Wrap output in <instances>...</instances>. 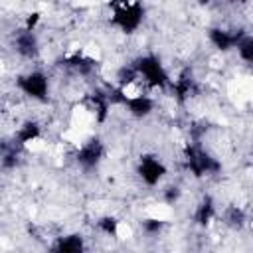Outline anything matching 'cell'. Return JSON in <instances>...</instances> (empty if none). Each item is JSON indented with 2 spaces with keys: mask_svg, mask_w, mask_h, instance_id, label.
Listing matches in <instances>:
<instances>
[{
  "mask_svg": "<svg viewBox=\"0 0 253 253\" xmlns=\"http://www.w3.org/2000/svg\"><path fill=\"white\" fill-rule=\"evenodd\" d=\"M134 69L152 87H164L168 83V75H166L162 63L154 55H142V57H138L136 63H134Z\"/></svg>",
  "mask_w": 253,
  "mask_h": 253,
  "instance_id": "6da1fadb",
  "label": "cell"
},
{
  "mask_svg": "<svg viewBox=\"0 0 253 253\" xmlns=\"http://www.w3.org/2000/svg\"><path fill=\"white\" fill-rule=\"evenodd\" d=\"M142 16H144V10L140 4L136 2H130V4H121L115 12H113V24L117 28H121L125 34H130L134 32L140 22H142Z\"/></svg>",
  "mask_w": 253,
  "mask_h": 253,
  "instance_id": "7a4b0ae2",
  "label": "cell"
},
{
  "mask_svg": "<svg viewBox=\"0 0 253 253\" xmlns=\"http://www.w3.org/2000/svg\"><path fill=\"white\" fill-rule=\"evenodd\" d=\"M186 162H188V168L194 172V176L213 174L221 168V164L215 158H211L206 150H202L200 146H188L186 148Z\"/></svg>",
  "mask_w": 253,
  "mask_h": 253,
  "instance_id": "3957f363",
  "label": "cell"
},
{
  "mask_svg": "<svg viewBox=\"0 0 253 253\" xmlns=\"http://www.w3.org/2000/svg\"><path fill=\"white\" fill-rule=\"evenodd\" d=\"M18 87L26 93V95H30L32 99H38V101H43L45 97H47V77L43 75V73H40V71H32V73H28V75H22L20 79H18Z\"/></svg>",
  "mask_w": 253,
  "mask_h": 253,
  "instance_id": "277c9868",
  "label": "cell"
},
{
  "mask_svg": "<svg viewBox=\"0 0 253 253\" xmlns=\"http://www.w3.org/2000/svg\"><path fill=\"white\" fill-rule=\"evenodd\" d=\"M138 174H140V178H142L146 184L154 186V184H158V182L162 180V176L166 174V168H164V164H162L156 156L144 154V156L140 158V162H138Z\"/></svg>",
  "mask_w": 253,
  "mask_h": 253,
  "instance_id": "5b68a950",
  "label": "cell"
},
{
  "mask_svg": "<svg viewBox=\"0 0 253 253\" xmlns=\"http://www.w3.org/2000/svg\"><path fill=\"white\" fill-rule=\"evenodd\" d=\"M103 152H105V148H103V144H101V140H89V142H85L83 146H81V150L77 152V162L83 166V168H93V166H97L99 164V160L103 158Z\"/></svg>",
  "mask_w": 253,
  "mask_h": 253,
  "instance_id": "8992f818",
  "label": "cell"
},
{
  "mask_svg": "<svg viewBox=\"0 0 253 253\" xmlns=\"http://www.w3.org/2000/svg\"><path fill=\"white\" fill-rule=\"evenodd\" d=\"M243 38V34H235V32H227V30H219V28H213L210 32V40L211 43L217 47V49H231V47H237L239 40Z\"/></svg>",
  "mask_w": 253,
  "mask_h": 253,
  "instance_id": "52a82bcc",
  "label": "cell"
},
{
  "mask_svg": "<svg viewBox=\"0 0 253 253\" xmlns=\"http://www.w3.org/2000/svg\"><path fill=\"white\" fill-rule=\"evenodd\" d=\"M121 103H125L128 107V111L134 115V117H146L150 111H152V101L144 95H132V97H126L121 93L119 97Z\"/></svg>",
  "mask_w": 253,
  "mask_h": 253,
  "instance_id": "ba28073f",
  "label": "cell"
},
{
  "mask_svg": "<svg viewBox=\"0 0 253 253\" xmlns=\"http://www.w3.org/2000/svg\"><path fill=\"white\" fill-rule=\"evenodd\" d=\"M16 51L24 57H34L38 53V40L34 36V32L30 30H22L16 36Z\"/></svg>",
  "mask_w": 253,
  "mask_h": 253,
  "instance_id": "9c48e42d",
  "label": "cell"
},
{
  "mask_svg": "<svg viewBox=\"0 0 253 253\" xmlns=\"http://www.w3.org/2000/svg\"><path fill=\"white\" fill-rule=\"evenodd\" d=\"M85 251V243H83V237L81 235H65V237H59L57 243L53 245L51 253H83Z\"/></svg>",
  "mask_w": 253,
  "mask_h": 253,
  "instance_id": "30bf717a",
  "label": "cell"
},
{
  "mask_svg": "<svg viewBox=\"0 0 253 253\" xmlns=\"http://www.w3.org/2000/svg\"><path fill=\"white\" fill-rule=\"evenodd\" d=\"M38 136H40V126H38L36 123H32V121L24 123V125L18 128V132H16V140H18V144H28V142L36 140Z\"/></svg>",
  "mask_w": 253,
  "mask_h": 253,
  "instance_id": "8fae6325",
  "label": "cell"
},
{
  "mask_svg": "<svg viewBox=\"0 0 253 253\" xmlns=\"http://www.w3.org/2000/svg\"><path fill=\"white\" fill-rule=\"evenodd\" d=\"M213 204H211V200L210 198H206L202 204H200V208H198V211H196V221L200 223V225H206V223H210L211 221V217H213Z\"/></svg>",
  "mask_w": 253,
  "mask_h": 253,
  "instance_id": "7c38bea8",
  "label": "cell"
},
{
  "mask_svg": "<svg viewBox=\"0 0 253 253\" xmlns=\"http://www.w3.org/2000/svg\"><path fill=\"white\" fill-rule=\"evenodd\" d=\"M237 51H239V55H241L245 61L253 63V38L243 36V38L239 40V43H237Z\"/></svg>",
  "mask_w": 253,
  "mask_h": 253,
  "instance_id": "4fadbf2b",
  "label": "cell"
},
{
  "mask_svg": "<svg viewBox=\"0 0 253 253\" xmlns=\"http://www.w3.org/2000/svg\"><path fill=\"white\" fill-rule=\"evenodd\" d=\"M225 219H227V223L229 225H233V227H239L241 223H243V211L239 210V208H229L227 210V213H225Z\"/></svg>",
  "mask_w": 253,
  "mask_h": 253,
  "instance_id": "5bb4252c",
  "label": "cell"
},
{
  "mask_svg": "<svg viewBox=\"0 0 253 253\" xmlns=\"http://www.w3.org/2000/svg\"><path fill=\"white\" fill-rule=\"evenodd\" d=\"M99 227L105 231V233H109V235H113V233H117V227H119V221L115 219V217H101V221H99Z\"/></svg>",
  "mask_w": 253,
  "mask_h": 253,
  "instance_id": "9a60e30c",
  "label": "cell"
},
{
  "mask_svg": "<svg viewBox=\"0 0 253 253\" xmlns=\"http://www.w3.org/2000/svg\"><path fill=\"white\" fill-rule=\"evenodd\" d=\"M144 229H146L148 233H158V231L162 229V221H160V219H146V221H144Z\"/></svg>",
  "mask_w": 253,
  "mask_h": 253,
  "instance_id": "2e32d148",
  "label": "cell"
},
{
  "mask_svg": "<svg viewBox=\"0 0 253 253\" xmlns=\"http://www.w3.org/2000/svg\"><path fill=\"white\" fill-rule=\"evenodd\" d=\"M251 65H253V63H251Z\"/></svg>",
  "mask_w": 253,
  "mask_h": 253,
  "instance_id": "e0dca14e",
  "label": "cell"
}]
</instances>
